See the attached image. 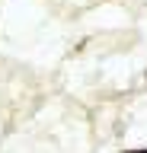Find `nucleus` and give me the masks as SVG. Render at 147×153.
<instances>
[{"mask_svg":"<svg viewBox=\"0 0 147 153\" xmlns=\"http://www.w3.org/2000/svg\"><path fill=\"white\" fill-rule=\"evenodd\" d=\"M125 153H147V150H125Z\"/></svg>","mask_w":147,"mask_h":153,"instance_id":"1","label":"nucleus"}]
</instances>
